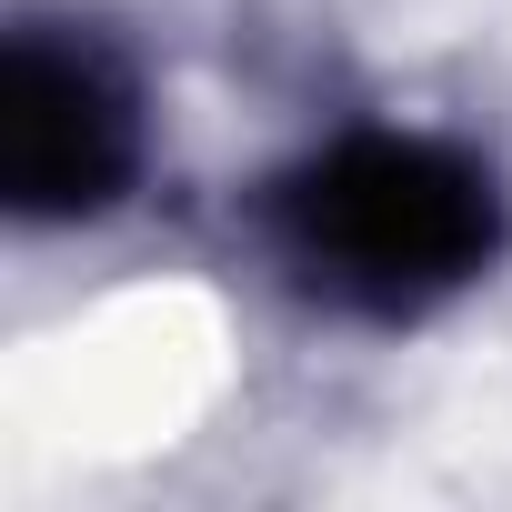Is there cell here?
<instances>
[{"label":"cell","instance_id":"2","mask_svg":"<svg viewBox=\"0 0 512 512\" xmlns=\"http://www.w3.org/2000/svg\"><path fill=\"white\" fill-rule=\"evenodd\" d=\"M141 171V101L101 41L11 31L0 51V191L21 221H91Z\"/></svg>","mask_w":512,"mask_h":512},{"label":"cell","instance_id":"1","mask_svg":"<svg viewBox=\"0 0 512 512\" xmlns=\"http://www.w3.org/2000/svg\"><path fill=\"white\" fill-rule=\"evenodd\" d=\"M272 251L332 312H432L502 251V191L472 151L362 131L272 181Z\"/></svg>","mask_w":512,"mask_h":512}]
</instances>
